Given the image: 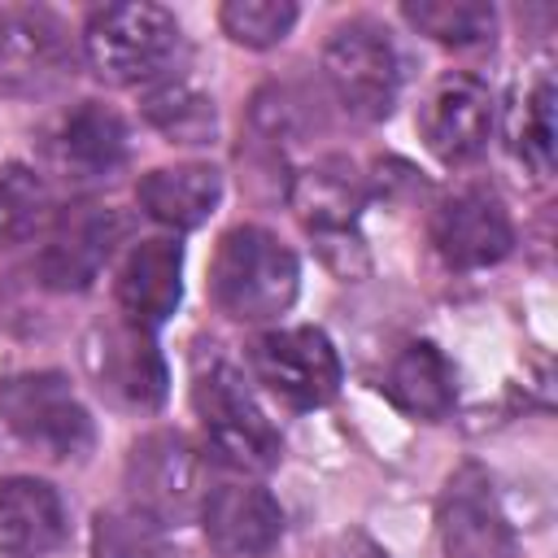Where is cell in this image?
<instances>
[{"label": "cell", "mask_w": 558, "mask_h": 558, "mask_svg": "<svg viewBox=\"0 0 558 558\" xmlns=\"http://www.w3.org/2000/svg\"><path fill=\"white\" fill-rule=\"evenodd\" d=\"M301 288L296 253L266 227H231L209 262V296L235 323H270L288 314Z\"/></svg>", "instance_id": "6da1fadb"}, {"label": "cell", "mask_w": 558, "mask_h": 558, "mask_svg": "<svg viewBox=\"0 0 558 558\" xmlns=\"http://www.w3.org/2000/svg\"><path fill=\"white\" fill-rule=\"evenodd\" d=\"M174 52H179V17L166 4L126 0V4H100L87 13L83 57L92 74L113 87L166 78Z\"/></svg>", "instance_id": "7a4b0ae2"}, {"label": "cell", "mask_w": 558, "mask_h": 558, "mask_svg": "<svg viewBox=\"0 0 558 558\" xmlns=\"http://www.w3.org/2000/svg\"><path fill=\"white\" fill-rule=\"evenodd\" d=\"M192 410L205 432V449L218 453V462L244 471V475H266L283 458L279 427L266 418L257 405L253 388L231 362H214L196 371L192 379Z\"/></svg>", "instance_id": "3957f363"}, {"label": "cell", "mask_w": 558, "mask_h": 558, "mask_svg": "<svg viewBox=\"0 0 558 558\" xmlns=\"http://www.w3.org/2000/svg\"><path fill=\"white\" fill-rule=\"evenodd\" d=\"M288 201L305 227V235L318 244L323 262L357 279L366 270V244L357 235V214L366 205V183L344 157H318L314 166L296 170L288 183Z\"/></svg>", "instance_id": "277c9868"}, {"label": "cell", "mask_w": 558, "mask_h": 558, "mask_svg": "<svg viewBox=\"0 0 558 558\" xmlns=\"http://www.w3.org/2000/svg\"><path fill=\"white\" fill-rule=\"evenodd\" d=\"M0 418L26 449L52 462L83 458L96 440L92 414L61 371H22L0 379Z\"/></svg>", "instance_id": "5b68a950"}, {"label": "cell", "mask_w": 558, "mask_h": 558, "mask_svg": "<svg viewBox=\"0 0 558 558\" xmlns=\"http://www.w3.org/2000/svg\"><path fill=\"white\" fill-rule=\"evenodd\" d=\"M323 78L349 118L357 122L388 118L401 92V61L388 31L371 17L340 22L323 48Z\"/></svg>", "instance_id": "8992f818"}, {"label": "cell", "mask_w": 558, "mask_h": 558, "mask_svg": "<svg viewBox=\"0 0 558 558\" xmlns=\"http://www.w3.org/2000/svg\"><path fill=\"white\" fill-rule=\"evenodd\" d=\"M78 70L70 26L44 4L0 9V96L39 100L61 92Z\"/></svg>", "instance_id": "52a82bcc"}, {"label": "cell", "mask_w": 558, "mask_h": 558, "mask_svg": "<svg viewBox=\"0 0 558 558\" xmlns=\"http://www.w3.org/2000/svg\"><path fill=\"white\" fill-rule=\"evenodd\" d=\"M83 371L96 384L105 401L118 410H161L170 392V375L161 362V349L153 340V327L118 314L109 323H96L83 336Z\"/></svg>", "instance_id": "ba28073f"}, {"label": "cell", "mask_w": 558, "mask_h": 558, "mask_svg": "<svg viewBox=\"0 0 558 558\" xmlns=\"http://www.w3.org/2000/svg\"><path fill=\"white\" fill-rule=\"evenodd\" d=\"M126 493L140 510H148L166 527L183 523L187 514L201 510L209 493L201 445H192L183 432L170 427L140 436L126 453Z\"/></svg>", "instance_id": "9c48e42d"}, {"label": "cell", "mask_w": 558, "mask_h": 558, "mask_svg": "<svg viewBox=\"0 0 558 558\" xmlns=\"http://www.w3.org/2000/svg\"><path fill=\"white\" fill-rule=\"evenodd\" d=\"M253 379L288 410H318L340 392L336 344L318 327H275L248 349Z\"/></svg>", "instance_id": "30bf717a"}, {"label": "cell", "mask_w": 558, "mask_h": 558, "mask_svg": "<svg viewBox=\"0 0 558 558\" xmlns=\"http://www.w3.org/2000/svg\"><path fill=\"white\" fill-rule=\"evenodd\" d=\"M44 166L65 183H100L126 166L131 131L118 109L100 100H78L39 140Z\"/></svg>", "instance_id": "8fae6325"}, {"label": "cell", "mask_w": 558, "mask_h": 558, "mask_svg": "<svg viewBox=\"0 0 558 558\" xmlns=\"http://www.w3.org/2000/svg\"><path fill=\"white\" fill-rule=\"evenodd\" d=\"M126 235V218L109 205L61 209L39 248V283L48 292H83L100 279L113 248Z\"/></svg>", "instance_id": "7c38bea8"}, {"label": "cell", "mask_w": 558, "mask_h": 558, "mask_svg": "<svg viewBox=\"0 0 558 558\" xmlns=\"http://www.w3.org/2000/svg\"><path fill=\"white\" fill-rule=\"evenodd\" d=\"M436 527H440V545L445 558H514V527L493 493V480L484 466L462 462L445 488H440V506H436Z\"/></svg>", "instance_id": "4fadbf2b"}, {"label": "cell", "mask_w": 558, "mask_h": 558, "mask_svg": "<svg viewBox=\"0 0 558 558\" xmlns=\"http://www.w3.org/2000/svg\"><path fill=\"white\" fill-rule=\"evenodd\" d=\"M432 244L445 266L484 270L514 248V222L488 187H458L432 209Z\"/></svg>", "instance_id": "5bb4252c"}, {"label": "cell", "mask_w": 558, "mask_h": 558, "mask_svg": "<svg viewBox=\"0 0 558 558\" xmlns=\"http://www.w3.org/2000/svg\"><path fill=\"white\" fill-rule=\"evenodd\" d=\"M493 92L475 74H445L418 109V135L445 166L475 161L493 135Z\"/></svg>", "instance_id": "9a60e30c"}, {"label": "cell", "mask_w": 558, "mask_h": 558, "mask_svg": "<svg viewBox=\"0 0 558 558\" xmlns=\"http://www.w3.org/2000/svg\"><path fill=\"white\" fill-rule=\"evenodd\" d=\"M201 527L205 541L222 558H262L283 541V510L270 497V488L248 480L214 484L201 501Z\"/></svg>", "instance_id": "2e32d148"}, {"label": "cell", "mask_w": 558, "mask_h": 558, "mask_svg": "<svg viewBox=\"0 0 558 558\" xmlns=\"http://www.w3.org/2000/svg\"><path fill=\"white\" fill-rule=\"evenodd\" d=\"M118 305L126 318L157 327L179 310L183 296V248L170 235H148L135 240L126 248V257L118 262V279H113Z\"/></svg>", "instance_id": "e0dca14e"}, {"label": "cell", "mask_w": 558, "mask_h": 558, "mask_svg": "<svg viewBox=\"0 0 558 558\" xmlns=\"http://www.w3.org/2000/svg\"><path fill=\"white\" fill-rule=\"evenodd\" d=\"M70 519L65 501L48 480L9 475L0 480V554L4 558H48L65 545Z\"/></svg>", "instance_id": "ac0fdd59"}, {"label": "cell", "mask_w": 558, "mask_h": 558, "mask_svg": "<svg viewBox=\"0 0 558 558\" xmlns=\"http://www.w3.org/2000/svg\"><path fill=\"white\" fill-rule=\"evenodd\" d=\"M140 209L170 227V231H192L201 227L218 201H222V174L205 161H183V166H157L135 183Z\"/></svg>", "instance_id": "d6986e66"}, {"label": "cell", "mask_w": 558, "mask_h": 558, "mask_svg": "<svg viewBox=\"0 0 558 558\" xmlns=\"http://www.w3.org/2000/svg\"><path fill=\"white\" fill-rule=\"evenodd\" d=\"M384 392H388V401H392L401 414L423 418V423H436V418H445V414L453 410V401H458V379H453L449 357H445L432 340H410V344L392 357V366H388V375H384Z\"/></svg>", "instance_id": "ffe728a7"}, {"label": "cell", "mask_w": 558, "mask_h": 558, "mask_svg": "<svg viewBox=\"0 0 558 558\" xmlns=\"http://www.w3.org/2000/svg\"><path fill=\"white\" fill-rule=\"evenodd\" d=\"M144 118L148 126H157L170 144H183V148H201V144H214L218 135V109L214 100L192 87L187 78H157L148 92H144Z\"/></svg>", "instance_id": "44dd1931"}, {"label": "cell", "mask_w": 558, "mask_h": 558, "mask_svg": "<svg viewBox=\"0 0 558 558\" xmlns=\"http://www.w3.org/2000/svg\"><path fill=\"white\" fill-rule=\"evenodd\" d=\"M506 140H510V153H514L536 179H545V174L554 170L558 122H554V78H549V74H536V78L523 87V96L510 105Z\"/></svg>", "instance_id": "7402d4cb"}, {"label": "cell", "mask_w": 558, "mask_h": 558, "mask_svg": "<svg viewBox=\"0 0 558 558\" xmlns=\"http://www.w3.org/2000/svg\"><path fill=\"white\" fill-rule=\"evenodd\" d=\"M57 218L52 192L39 170L31 166H4L0 170V248H17L35 235H44Z\"/></svg>", "instance_id": "603a6c76"}, {"label": "cell", "mask_w": 558, "mask_h": 558, "mask_svg": "<svg viewBox=\"0 0 558 558\" xmlns=\"http://www.w3.org/2000/svg\"><path fill=\"white\" fill-rule=\"evenodd\" d=\"M401 17L445 48H475L497 35V9L484 0H410Z\"/></svg>", "instance_id": "cb8c5ba5"}, {"label": "cell", "mask_w": 558, "mask_h": 558, "mask_svg": "<svg viewBox=\"0 0 558 558\" xmlns=\"http://www.w3.org/2000/svg\"><path fill=\"white\" fill-rule=\"evenodd\" d=\"M92 558H170L166 523L135 501L105 506L92 519Z\"/></svg>", "instance_id": "d4e9b609"}, {"label": "cell", "mask_w": 558, "mask_h": 558, "mask_svg": "<svg viewBox=\"0 0 558 558\" xmlns=\"http://www.w3.org/2000/svg\"><path fill=\"white\" fill-rule=\"evenodd\" d=\"M218 22L244 48H275L296 26V4L292 0H227L218 9Z\"/></svg>", "instance_id": "484cf974"}, {"label": "cell", "mask_w": 558, "mask_h": 558, "mask_svg": "<svg viewBox=\"0 0 558 558\" xmlns=\"http://www.w3.org/2000/svg\"><path fill=\"white\" fill-rule=\"evenodd\" d=\"M331 558H384V554H379L366 536H357V532H353V536H344V541L336 545V554H331Z\"/></svg>", "instance_id": "4316f807"}]
</instances>
